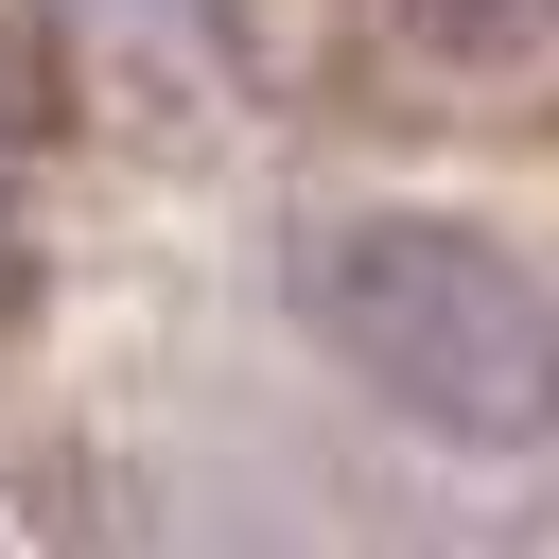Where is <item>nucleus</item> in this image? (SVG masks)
I'll return each mask as SVG.
<instances>
[{
	"label": "nucleus",
	"mask_w": 559,
	"mask_h": 559,
	"mask_svg": "<svg viewBox=\"0 0 559 559\" xmlns=\"http://www.w3.org/2000/svg\"><path fill=\"white\" fill-rule=\"evenodd\" d=\"M314 332L402 402L437 419L454 454H542L559 437V297L489 245V227H332L314 245Z\"/></svg>",
	"instance_id": "obj_1"
}]
</instances>
